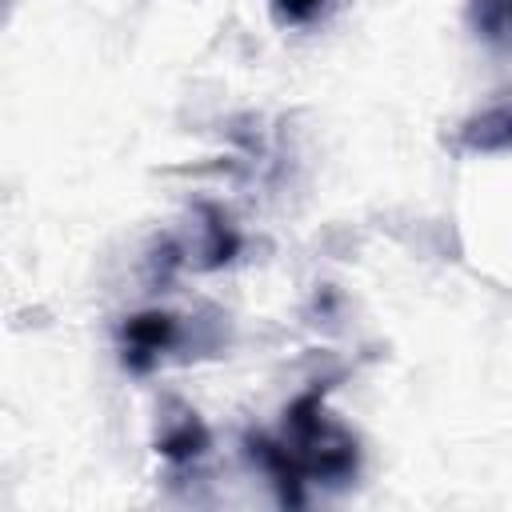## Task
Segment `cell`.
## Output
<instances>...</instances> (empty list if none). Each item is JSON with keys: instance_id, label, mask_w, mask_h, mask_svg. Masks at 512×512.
Returning <instances> with one entry per match:
<instances>
[{"instance_id": "cell-1", "label": "cell", "mask_w": 512, "mask_h": 512, "mask_svg": "<svg viewBox=\"0 0 512 512\" xmlns=\"http://www.w3.org/2000/svg\"><path fill=\"white\" fill-rule=\"evenodd\" d=\"M252 452L272 468V476L284 484L288 500H300L296 484L304 476L316 480H344L356 472V444L348 432H340L324 412H320V392H304L288 420L280 440H256Z\"/></svg>"}, {"instance_id": "cell-2", "label": "cell", "mask_w": 512, "mask_h": 512, "mask_svg": "<svg viewBox=\"0 0 512 512\" xmlns=\"http://www.w3.org/2000/svg\"><path fill=\"white\" fill-rule=\"evenodd\" d=\"M176 340V320L168 312H144V316H132L124 324V360L132 368H148L164 348H172Z\"/></svg>"}, {"instance_id": "cell-3", "label": "cell", "mask_w": 512, "mask_h": 512, "mask_svg": "<svg viewBox=\"0 0 512 512\" xmlns=\"http://www.w3.org/2000/svg\"><path fill=\"white\" fill-rule=\"evenodd\" d=\"M468 20L484 44L512 52V0H468Z\"/></svg>"}, {"instance_id": "cell-4", "label": "cell", "mask_w": 512, "mask_h": 512, "mask_svg": "<svg viewBox=\"0 0 512 512\" xmlns=\"http://www.w3.org/2000/svg\"><path fill=\"white\" fill-rule=\"evenodd\" d=\"M460 140H464L468 148H480V152L512 148V104H500V108L476 116V120L460 132Z\"/></svg>"}, {"instance_id": "cell-5", "label": "cell", "mask_w": 512, "mask_h": 512, "mask_svg": "<svg viewBox=\"0 0 512 512\" xmlns=\"http://www.w3.org/2000/svg\"><path fill=\"white\" fill-rule=\"evenodd\" d=\"M204 444H208V436H204V428H200V420H180L164 440H160V448H164V456H172V460H188V456H200L204 452Z\"/></svg>"}, {"instance_id": "cell-6", "label": "cell", "mask_w": 512, "mask_h": 512, "mask_svg": "<svg viewBox=\"0 0 512 512\" xmlns=\"http://www.w3.org/2000/svg\"><path fill=\"white\" fill-rule=\"evenodd\" d=\"M268 4L280 24H312L328 8V0H268Z\"/></svg>"}]
</instances>
